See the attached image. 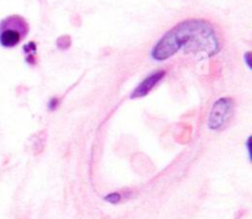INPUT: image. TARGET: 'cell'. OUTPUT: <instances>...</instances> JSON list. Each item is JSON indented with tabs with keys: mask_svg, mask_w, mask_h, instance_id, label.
<instances>
[{
	"mask_svg": "<svg viewBox=\"0 0 252 219\" xmlns=\"http://www.w3.org/2000/svg\"><path fill=\"white\" fill-rule=\"evenodd\" d=\"M30 26L26 19L20 15H10L0 21V46L14 48L29 34Z\"/></svg>",
	"mask_w": 252,
	"mask_h": 219,
	"instance_id": "cell-2",
	"label": "cell"
},
{
	"mask_svg": "<svg viewBox=\"0 0 252 219\" xmlns=\"http://www.w3.org/2000/svg\"><path fill=\"white\" fill-rule=\"evenodd\" d=\"M251 142H252V137L248 138V142H246V148H248V153H249V159L252 160V147H251Z\"/></svg>",
	"mask_w": 252,
	"mask_h": 219,
	"instance_id": "cell-8",
	"label": "cell"
},
{
	"mask_svg": "<svg viewBox=\"0 0 252 219\" xmlns=\"http://www.w3.org/2000/svg\"><path fill=\"white\" fill-rule=\"evenodd\" d=\"M24 52L27 54L26 62L30 65H34L36 64V44L33 42H30L29 44L24 47Z\"/></svg>",
	"mask_w": 252,
	"mask_h": 219,
	"instance_id": "cell-5",
	"label": "cell"
},
{
	"mask_svg": "<svg viewBox=\"0 0 252 219\" xmlns=\"http://www.w3.org/2000/svg\"><path fill=\"white\" fill-rule=\"evenodd\" d=\"M166 76V70L161 69V70H157L154 73H152L150 75H148L147 78L143 79L142 81L139 83V85L132 91L130 94V98L132 100H138V98L145 97L162 79Z\"/></svg>",
	"mask_w": 252,
	"mask_h": 219,
	"instance_id": "cell-4",
	"label": "cell"
},
{
	"mask_svg": "<svg viewBox=\"0 0 252 219\" xmlns=\"http://www.w3.org/2000/svg\"><path fill=\"white\" fill-rule=\"evenodd\" d=\"M235 113V100L230 96L218 98L213 103L208 115L207 125L211 130L220 132L229 127Z\"/></svg>",
	"mask_w": 252,
	"mask_h": 219,
	"instance_id": "cell-3",
	"label": "cell"
},
{
	"mask_svg": "<svg viewBox=\"0 0 252 219\" xmlns=\"http://www.w3.org/2000/svg\"><path fill=\"white\" fill-rule=\"evenodd\" d=\"M244 58H245L246 64H248V68L251 69L252 68V65H251V52H248V53H245Z\"/></svg>",
	"mask_w": 252,
	"mask_h": 219,
	"instance_id": "cell-9",
	"label": "cell"
},
{
	"mask_svg": "<svg viewBox=\"0 0 252 219\" xmlns=\"http://www.w3.org/2000/svg\"><path fill=\"white\" fill-rule=\"evenodd\" d=\"M103 199L112 204H117L122 201V194H121L120 192H111V193L106 194V196L103 197Z\"/></svg>",
	"mask_w": 252,
	"mask_h": 219,
	"instance_id": "cell-6",
	"label": "cell"
},
{
	"mask_svg": "<svg viewBox=\"0 0 252 219\" xmlns=\"http://www.w3.org/2000/svg\"><path fill=\"white\" fill-rule=\"evenodd\" d=\"M58 106H59V98L58 97H52L51 100H49V102H48L49 111L57 110V108H58Z\"/></svg>",
	"mask_w": 252,
	"mask_h": 219,
	"instance_id": "cell-7",
	"label": "cell"
},
{
	"mask_svg": "<svg viewBox=\"0 0 252 219\" xmlns=\"http://www.w3.org/2000/svg\"><path fill=\"white\" fill-rule=\"evenodd\" d=\"M223 47V33L214 22L203 17H189L160 36L150 49V57L155 62H165L182 52L211 58L220 53Z\"/></svg>",
	"mask_w": 252,
	"mask_h": 219,
	"instance_id": "cell-1",
	"label": "cell"
}]
</instances>
